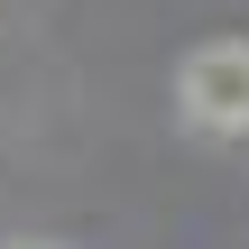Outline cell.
<instances>
[{
	"label": "cell",
	"instance_id": "6da1fadb",
	"mask_svg": "<svg viewBox=\"0 0 249 249\" xmlns=\"http://www.w3.org/2000/svg\"><path fill=\"white\" fill-rule=\"evenodd\" d=\"M176 111L203 139H249V37H203L176 65Z\"/></svg>",
	"mask_w": 249,
	"mask_h": 249
},
{
	"label": "cell",
	"instance_id": "7a4b0ae2",
	"mask_svg": "<svg viewBox=\"0 0 249 249\" xmlns=\"http://www.w3.org/2000/svg\"><path fill=\"white\" fill-rule=\"evenodd\" d=\"M18 249H55V240H18Z\"/></svg>",
	"mask_w": 249,
	"mask_h": 249
}]
</instances>
